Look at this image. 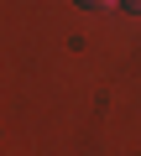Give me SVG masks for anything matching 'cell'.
Masks as SVG:
<instances>
[{"instance_id": "obj_2", "label": "cell", "mask_w": 141, "mask_h": 156, "mask_svg": "<svg viewBox=\"0 0 141 156\" xmlns=\"http://www.w3.org/2000/svg\"><path fill=\"white\" fill-rule=\"evenodd\" d=\"M120 11H131V16H141V0H120Z\"/></svg>"}, {"instance_id": "obj_1", "label": "cell", "mask_w": 141, "mask_h": 156, "mask_svg": "<svg viewBox=\"0 0 141 156\" xmlns=\"http://www.w3.org/2000/svg\"><path fill=\"white\" fill-rule=\"evenodd\" d=\"M73 5H84V11H110V5H120V0H73Z\"/></svg>"}]
</instances>
